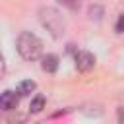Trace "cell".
Returning a JSON list of instances; mask_svg holds the SVG:
<instances>
[{
	"label": "cell",
	"mask_w": 124,
	"mask_h": 124,
	"mask_svg": "<svg viewBox=\"0 0 124 124\" xmlns=\"http://www.w3.org/2000/svg\"><path fill=\"white\" fill-rule=\"evenodd\" d=\"M39 21L41 25L48 31L50 37L54 39H62L64 33H66V17L62 16V12H58L56 8L52 6H43L39 10Z\"/></svg>",
	"instance_id": "1"
},
{
	"label": "cell",
	"mask_w": 124,
	"mask_h": 124,
	"mask_svg": "<svg viewBox=\"0 0 124 124\" xmlns=\"http://www.w3.org/2000/svg\"><path fill=\"white\" fill-rule=\"evenodd\" d=\"M116 31H118V33H124V16L118 17V21H116Z\"/></svg>",
	"instance_id": "10"
},
{
	"label": "cell",
	"mask_w": 124,
	"mask_h": 124,
	"mask_svg": "<svg viewBox=\"0 0 124 124\" xmlns=\"http://www.w3.org/2000/svg\"><path fill=\"white\" fill-rule=\"evenodd\" d=\"M45 97L43 95H35L33 99H31V105H29V110L31 112H41L43 108H45Z\"/></svg>",
	"instance_id": "7"
},
{
	"label": "cell",
	"mask_w": 124,
	"mask_h": 124,
	"mask_svg": "<svg viewBox=\"0 0 124 124\" xmlns=\"http://www.w3.org/2000/svg\"><path fill=\"white\" fill-rule=\"evenodd\" d=\"M95 66V56L87 50H78L76 52V68L79 72H89Z\"/></svg>",
	"instance_id": "3"
},
{
	"label": "cell",
	"mask_w": 124,
	"mask_h": 124,
	"mask_svg": "<svg viewBox=\"0 0 124 124\" xmlns=\"http://www.w3.org/2000/svg\"><path fill=\"white\" fill-rule=\"evenodd\" d=\"M8 124H25V116H21V114L12 116V118H8Z\"/></svg>",
	"instance_id": "9"
},
{
	"label": "cell",
	"mask_w": 124,
	"mask_h": 124,
	"mask_svg": "<svg viewBox=\"0 0 124 124\" xmlns=\"http://www.w3.org/2000/svg\"><path fill=\"white\" fill-rule=\"evenodd\" d=\"M31 91H35V81L31 79H23L19 85H17V93L23 97V95H31Z\"/></svg>",
	"instance_id": "6"
},
{
	"label": "cell",
	"mask_w": 124,
	"mask_h": 124,
	"mask_svg": "<svg viewBox=\"0 0 124 124\" xmlns=\"http://www.w3.org/2000/svg\"><path fill=\"white\" fill-rule=\"evenodd\" d=\"M19 97H21L19 93L6 89V91L0 95V107H2L4 110H16V108H17V103H19Z\"/></svg>",
	"instance_id": "4"
},
{
	"label": "cell",
	"mask_w": 124,
	"mask_h": 124,
	"mask_svg": "<svg viewBox=\"0 0 124 124\" xmlns=\"http://www.w3.org/2000/svg\"><path fill=\"white\" fill-rule=\"evenodd\" d=\"M16 48H17V52H19V56L23 60L31 62V60L41 58V54H43V41L35 33H31V31H21L17 35V39H16Z\"/></svg>",
	"instance_id": "2"
},
{
	"label": "cell",
	"mask_w": 124,
	"mask_h": 124,
	"mask_svg": "<svg viewBox=\"0 0 124 124\" xmlns=\"http://www.w3.org/2000/svg\"><path fill=\"white\" fill-rule=\"evenodd\" d=\"M41 66H43V70L48 72V74L56 72V68H58V56H56V54H45V56L41 58Z\"/></svg>",
	"instance_id": "5"
},
{
	"label": "cell",
	"mask_w": 124,
	"mask_h": 124,
	"mask_svg": "<svg viewBox=\"0 0 124 124\" xmlns=\"http://www.w3.org/2000/svg\"><path fill=\"white\" fill-rule=\"evenodd\" d=\"M116 118H118V124H124V108L116 110Z\"/></svg>",
	"instance_id": "11"
},
{
	"label": "cell",
	"mask_w": 124,
	"mask_h": 124,
	"mask_svg": "<svg viewBox=\"0 0 124 124\" xmlns=\"http://www.w3.org/2000/svg\"><path fill=\"white\" fill-rule=\"evenodd\" d=\"M62 6H66V8H70V10H78L79 8V0H58Z\"/></svg>",
	"instance_id": "8"
}]
</instances>
